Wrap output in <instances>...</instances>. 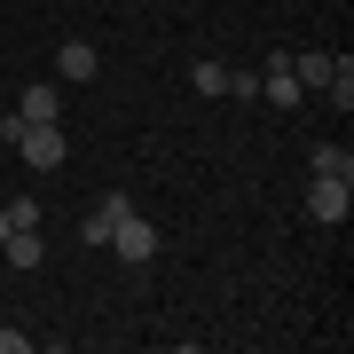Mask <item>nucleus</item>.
Returning a JSON list of instances; mask_svg holds the SVG:
<instances>
[{
	"instance_id": "nucleus-11",
	"label": "nucleus",
	"mask_w": 354,
	"mask_h": 354,
	"mask_svg": "<svg viewBox=\"0 0 354 354\" xmlns=\"http://www.w3.org/2000/svg\"><path fill=\"white\" fill-rule=\"evenodd\" d=\"M189 87H197L205 102H221V95H228V64H197V71H189Z\"/></svg>"
},
{
	"instance_id": "nucleus-5",
	"label": "nucleus",
	"mask_w": 354,
	"mask_h": 354,
	"mask_svg": "<svg viewBox=\"0 0 354 354\" xmlns=\"http://www.w3.org/2000/svg\"><path fill=\"white\" fill-rule=\"evenodd\" d=\"M111 252H118V260H150V252H158V228L142 221V213H127V221L111 228Z\"/></svg>"
},
{
	"instance_id": "nucleus-6",
	"label": "nucleus",
	"mask_w": 354,
	"mask_h": 354,
	"mask_svg": "<svg viewBox=\"0 0 354 354\" xmlns=\"http://www.w3.org/2000/svg\"><path fill=\"white\" fill-rule=\"evenodd\" d=\"M260 95L276 102V111H299V95H307V87L291 79V55H268V71H260Z\"/></svg>"
},
{
	"instance_id": "nucleus-3",
	"label": "nucleus",
	"mask_w": 354,
	"mask_h": 354,
	"mask_svg": "<svg viewBox=\"0 0 354 354\" xmlns=\"http://www.w3.org/2000/svg\"><path fill=\"white\" fill-rule=\"evenodd\" d=\"M134 213V197L127 189H111V197H95V213H79V244H111V228Z\"/></svg>"
},
{
	"instance_id": "nucleus-14",
	"label": "nucleus",
	"mask_w": 354,
	"mask_h": 354,
	"mask_svg": "<svg viewBox=\"0 0 354 354\" xmlns=\"http://www.w3.org/2000/svg\"><path fill=\"white\" fill-rule=\"evenodd\" d=\"M0 244H8V205H0Z\"/></svg>"
},
{
	"instance_id": "nucleus-1",
	"label": "nucleus",
	"mask_w": 354,
	"mask_h": 354,
	"mask_svg": "<svg viewBox=\"0 0 354 354\" xmlns=\"http://www.w3.org/2000/svg\"><path fill=\"white\" fill-rule=\"evenodd\" d=\"M0 142H8L32 174H55V165H64V127H55V118L39 127V118H16V111H8V118H0Z\"/></svg>"
},
{
	"instance_id": "nucleus-2",
	"label": "nucleus",
	"mask_w": 354,
	"mask_h": 354,
	"mask_svg": "<svg viewBox=\"0 0 354 354\" xmlns=\"http://www.w3.org/2000/svg\"><path fill=\"white\" fill-rule=\"evenodd\" d=\"M307 213H315L323 228H339V221L354 213V181H330V174H315V181H307Z\"/></svg>"
},
{
	"instance_id": "nucleus-13",
	"label": "nucleus",
	"mask_w": 354,
	"mask_h": 354,
	"mask_svg": "<svg viewBox=\"0 0 354 354\" xmlns=\"http://www.w3.org/2000/svg\"><path fill=\"white\" fill-rule=\"evenodd\" d=\"M0 354H24V330H0Z\"/></svg>"
},
{
	"instance_id": "nucleus-12",
	"label": "nucleus",
	"mask_w": 354,
	"mask_h": 354,
	"mask_svg": "<svg viewBox=\"0 0 354 354\" xmlns=\"http://www.w3.org/2000/svg\"><path fill=\"white\" fill-rule=\"evenodd\" d=\"M8 228H39V205L32 197H8Z\"/></svg>"
},
{
	"instance_id": "nucleus-8",
	"label": "nucleus",
	"mask_w": 354,
	"mask_h": 354,
	"mask_svg": "<svg viewBox=\"0 0 354 354\" xmlns=\"http://www.w3.org/2000/svg\"><path fill=\"white\" fill-rule=\"evenodd\" d=\"M291 79H299L307 95H323V87H330V55H323V48H307V55H291Z\"/></svg>"
},
{
	"instance_id": "nucleus-7",
	"label": "nucleus",
	"mask_w": 354,
	"mask_h": 354,
	"mask_svg": "<svg viewBox=\"0 0 354 354\" xmlns=\"http://www.w3.org/2000/svg\"><path fill=\"white\" fill-rule=\"evenodd\" d=\"M16 118H39V127H48V118H64V87H55V79H32L24 102H16Z\"/></svg>"
},
{
	"instance_id": "nucleus-10",
	"label": "nucleus",
	"mask_w": 354,
	"mask_h": 354,
	"mask_svg": "<svg viewBox=\"0 0 354 354\" xmlns=\"http://www.w3.org/2000/svg\"><path fill=\"white\" fill-rule=\"evenodd\" d=\"M315 174H330V181H354V150H346V142H315Z\"/></svg>"
},
{
	"instance_id": "nucleus-9",
	"label": "nucleus",
	"mask_w": 354,
	"mask_h": 354,
	"mask_svg": "<svg viewBox=\"0 0 354 354\" xmlns=\"http://www.w3.org/2000/svg\"><path fill=\"white\" fill-rule=\"evenodd\" d=\"M0 260H8V268H39V228H8Z\"/></svg>"
},
{
	"instance_id": "nucleus-4",
	"label": "nucleus",
	"mask_w": 354,
	"mask_h": 354,
	"mask_svg": "<svg viewBox=\"0 0 354 354\" xmlns=\"http://www.w3.org/2000/svg\"><path fill=\"white\" fill-rule=\"evenodd\" d=\"M95 71H102V55L87 48V39H64V48H55V79H64V87H87Z\"/></svg>"
}]
</instances>
